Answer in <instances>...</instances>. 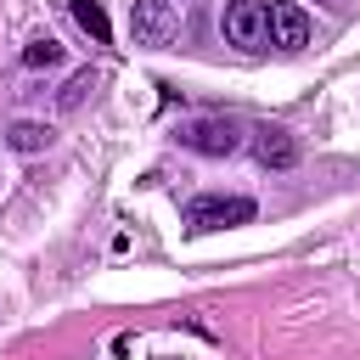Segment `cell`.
<instances>
[{"mask_svg": "<svg viewBox=\"0 0 360 360\" xmlns=\"http://www.w3.org/2000/svg\"><path fill=\"white\" fill-rule=\"evenodd\" d=\"M6 141H11V152H45V146H51V129L22 118V124H11V129H6Z\"/></svg>", "mask_w": 360, "mask_h": 360, "instance_id": "cell-8", "label": "cell"}, {"mask_svg": "<svg viewBox=\"0 0 360 360\" xmlns=\"http://www.w3.org/2000/svg\"><path fill=\"white\" fill-rule=\"evenodd\" d=\"M180 146H191L202 158H231L242 146V129L231 118H191V124H180Z\"/></svg>", "mask_w": 360, "mask_h": 360, "instance_id": "cell-4", "label": "cell"}, {"mask_svg": "<svg viewBox=\"0 0 360 360\" xmlns=\"http://www.w3.org/2000/svg\"><path fill=\"white\" fill-rule=\"evenodd\" d=\"M270 45H281V51H304V45H309V17H304V6H292V0L270 6Z\"/></svg>", "mask_w": 360, "mask_h": 360, "instance_id": "cell-6", "label": "cell"}, {"mask_svg": "<svg viewBox=\"0 0 360 360\" xmlns=\"http://www.w3.org/2000/svg\"><path fill=\"white\" fill-rule=\"evenodd\" d=\"M180 219H186L191 236H208V231H225V225H248L253 219V197H219V191H208V197H191Z\"/></svg>", "mask_w": 360, "mask_h": 360, "instance_id": "cell-1", "label": "cell"}, {"mask_svg": "<svg viewBox=\"0 0 360 360\" xmlns=\"http://www.w3.org/2000/svg\"><path fill=\"white\" fill-rule=\"evenodd\" d=\"M129 34H135V45H169L180 34L174 0H129Z\"/></svg>", "mask_w": 360, "mask_h": 360, "instance_id": "cell-3", "label": "cell"}, {"mask_svg": "<svg viewBox=\"0 0 360 360\" xmlns=\"http://www.w3.org/2000/svg\"><path fill=\"white\" fill-rule=\"evenodd\" d=\"M225 39L242 45V51H264L270 45V0H231L225 17H219Z\"/></svg>", "mask_w": 360, "mask_h": 360, "instance_id": "cell-2", "label": "cell"}, {"mask_svg": "<svg viewBox=\"0 0 360 360\" xmlns=\"http://www.w3.org/2000/svg\"><path fill=\"white\" fill-rule=\"evenodd\" d=\"M253 158H259L264 169H292V163L304 158V146H298L292 129H281V124H259V129H253Z\"/></svg>", "mask_w": 360, "mask_h": 360, "instance_id": "cell-5", "label": "cell"}, {"mask_svg": "<svg viewBox=\"0 0 360 360\" xmlns=\"http://www.w3.org/2000/svg\"><path fill=\"white\" fill-rule=\"evenodd\" d=\"M90 84H96V79H90V73H73V79H68V90H62V96H56V101H62V107H79V101H84V90H90Z\"/></svg>", "mask_w": 360, "mask_h": 360, "instance_id": "cell-10", "label": "cell"}, {"mask_svg": "<svg viewBox=\"0 0 360 360\" xmlns=\"http://www.w3.org/2000/svg\"><path fill=\"white\" fill-rule=\"evenodd\" d=\"M73 6V17H79V28L96 39V45H107L112 39V22H107V11H101V0H68Z\"/></svg>", "mask_w": 360, "mask_h": 360, "instance_id": "cell-7", "label": "cell"}, {"mask_svg": "<svg viewBox=\"0 0 360 360\" xmlns=\"http://www.w3.org/2000/svg\"><path fill=\"white\" fill-rule=\"evenodd\" d=\"M56 62H62V45L51 34H39V39L22 45V68H56Z\"/></svg>", "mask_w": 360, "mask_h": 360, "instance_id": "cell-9", "label": "cell"}]
</instances>
